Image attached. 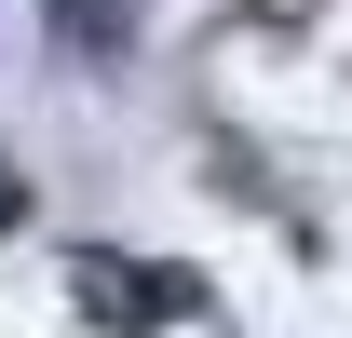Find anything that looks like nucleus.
I'll return each instance as SVG.
<instances>
[{"mask_svg": "<svg viewBox=\"0 0 352 338\" xmlns=\"http://www.w3.org/2000/svg\"><path fill=\"white\" fill-rule=\"evenodd\" d=\"M14 216H28V190H14V176H0V230H14Z\"/></svg>", "mask_w": 352, "mask_h": 338, "instance_id": "obj_3", "label": "nucleus"}, {"mask_svg": "<svg viewBox=\"0 0 352 338\" xmlns=\"http://www.w3.org/2000/svg\"><path fill=\"white\" fill-rule=\"evenodd\" d=\"M41 27L82 68H109V54H135V27H149V0H41Z\"/></svg>", "mask_w": 352, "mask_h": 338, "instance_id": "obj_2", "label": "nucleus"}, {"mask_svg": "<svg viewBox=\"0 0 352 338\" xmlns=\"http://www.w3.org/2000/svg\"><path fill=\"white\" fill-rule=\"evenodd\" d=\"M82 311L95 325H190L204 284H190L176 257H149V271H135V257H82Z\"/></svg>", "mask_w": 352, "mask_h": 338, "instance_id": "obj_1", "label": "nucleus"}]
</instances>
